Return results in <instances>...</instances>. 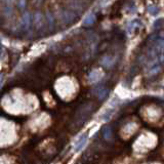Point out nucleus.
I'll use <instances>...</instances> for the list:
<instances>
[{"label":"nucleus","mask_w":164,"mask_h":164,"mask_svg":"<svg viewBox=\"0 0 164 164\" xmlns=\"http://www.w3.org/2000/svg\"><path fill=\"white\" fill-rule=\"evenodd\" d=\"M148 11L150 12L152 16H156L159 12V9L157 6H149L148 7Z\"/></svg>","instance_id":"nucleus-12"},{"label":"nucleus","mask_w":164,"mask_h":164,"mask_svg":"<svg viewBox=\"0 0 164 164\" xmlns=\"http://www.w3.org/2000/svg\"><path fill=\"white\" fill-rule=\"evenodd\" d=\"M2 79H3V74L0 73V84H1V82H2Z\"/></svg>","instance_id":"nucleus-16"},{"label":"nucleus","mask_w":164,"mask_h":164,"mask_svg":"<svg viewBox=\"0 0 164 164\" xmlns=\"http://www.w3.org/2000/svg\"><path fill=\"white\" fill-rule=\"evenodd\" d=\"M18 4L20 5V8L24 9L25 7H26V5H27V2L26 1H18Z\"/></svg>","instance_id":"nucleus-15"},{"label":"nucleus","mask_w":164,"mask_h":164,"mask_svg":"<svg viewBox=\"0 0 164 164\" xmlns=\"http://www.w3.org/2000/svg\"><path fill=\"white\" fill-rule=\"evenodd\" d=\"M141 26V22L140 20H133L132 22H131V24L129 25L128 27V33H131V32L135 31V28H138V27Z\"/></svg>","instance_id":"nucleus-9"},{"label":"nucleus","mask_w":164,"mask_h":164,"mask_svg":"<svg viewBox=\"0 0 164 164\" xmlns=\"http://www.w3.org/2000/svg\"><path fill=\"white\" fill-rule=\"evenodd\" d=\"M76 18V12L71 9H65L63 11V20L66 24H70L72 22H74V20Z\"/></svg>","instance_id":"nucleus-2"},{"label":"nucleus","mask_w":164,"mask_h":164,"mask_svg":"<svg viewBox=\"0 0 164 164\" xmlns=\"http://www.w3.org/2000/svg\"><path fill=\"white\" fill-rule=\"evenodd\" d=\"M103 136H104V138L107 140V141L111 140V138H112V130H111V128L109 127V126H105V127L103 128Z\"/></svg>","instance_id":"nucleus-10"},{"label":"nucleus","mask_w":164,"mask_h":164,"mask_svg":"<svg viewBox=\"0 0 164 164\" xmlns=\"http://www.w3.org/2000/svg\"><path fill=\"white\" fill-rule=\"evenodd\" d=\"M162 23H163V20L162 19H158L157 21L154 23V29H159L162 27Z\"/></svg>","instance_id":"nucleus-14"},{"label":"nucleus","mask_w":164,"mask_h":164,"mask_svg":"<svg viewBox=\"0 0 164 164\" xmlns=\"http://www.w3.org/2000/svg\"><path fill=\"white\" fill-rule=\"evenodd\" d=\"M109 93V89L107 87H104V86H102L98 89V96L100 100H105L107 98V96H108Z\"/></svg>","instance_id":"nucleus-8"},{"label":"nucleus","mask_w":164,"mask_h":164,"mask_svg":"<svg viewBox=\"0 0 164 164\" xmlns=\"http://www.w3.org/2000/svg\"><path fill=\"white\" fill-rule=\"evenodd\" d=\"M86 143H87V135H83L80 138L79 141H77V144L75 145V152H79V151H81L82 149H83V147L86 145Z\"/></svg>","instance_id":"nucleus-4"},{"label":"nucleus","mask_w":164,"mask_h":164,"mask_svg":"<svg viewBox=\"0 0 164 164\" xmlns=\"http://www.w3.org/2000/svg\"><path fill=\"white\" fill-rule=\"evenodd\" d=\"M94 22H96V16H94L93 14H88V16L86 17L85 19H84L83 26L90 27V26H93V25L94 24Z\"/></svg>","instance_id":"nucleus-7"},{"label":"nucleus","mask_w":164,"mask_h":164,"mask_svg":"<svg viewBox=\"0 0 164 164\" xmlns=\"http://www.w3.org/2000/svg\"><path fill=\"white\" fill-rule=\"evenodd\" d=\"M31 23H32V17L29 12H26L24 14V16L22 17L21 20V24H20V27L23 31H26L28 30L30 27H31Z\"/></svg>","instance_id":"nucleus-1"},{"label":"nucleus","mask_w":164,"mask_h":164,"mask_svg":"<svg viewBox=\"0 0 164 164\" xmlns=\"http://www.w3.org/2000/svg\"><path fill=\"white\" fill-rule=\"evenodd\" d=\"M8 4L9 5H7L5 8H4V14H5L6 17H8L9 14H11V12H12V6H11V3H9L8 2Z\"/></svg>","instance_id":"nucleus-13"},{"label":"nucleus","mask_w":164,"mask_h":164,"mask_svg":"<svg viewBox=\"0 0 164 164\" xmlns=\"http://www.w3.org/2000/svg\"><path fill=\"white\" fill-rule=\"evenodd\" d=\"M46 17H47V21H48L49 29H50V31H53V29H54V18H53V16L50 14V12H48Z\"/></svg>","instance_id":"nucleus-11"},{"label":"nucleus","mask_w":164,"mask_h":164,"mask_svg":"<svg viewBox=\"0 0 164 164\" xmlns=\"http://www.w3.org/2000/svg\"><path fill=\"white\" fill-rule=\"evenodd\" d=\"M34 24H35V27L37 30H42L44 27V20L43 17H42L41 12H36L35 17H34Z\"/></svg>","instance_id":"nucleus-3"},{"label":"nucleus","mask_w":164,"mask_h":164,"mask_svg":"<svg viewBox=\"0 0 164 164\" xmlns=\"http://www.w3.org/2000/svg\"><path fill=\"white\" fill-rule=\"evenodd\" d=\"M101 77H102V74H101L100 71H99V70H93V71H91L90 73H89L88 79H89V81H90L91 83H94V82H98L99 80H100Z\"/></svg>","instance_id":"nucleus-5"},{"label":"nucleus","mask_w":164,"mask_h":164,"mask_svg":"<svg viewBox=\"0 0 164 164\" xmlns=\"http://www.w3.org/2000/svg\"><path fill=\"white\" fill-rule=\"evenodd\" d=\"M101 64L104 67H106V68H112L114 66V64H115V59H112L111 56H104L101 59Z\"/></svg>","instance_id":"nucleus-6"}]
</instances>
